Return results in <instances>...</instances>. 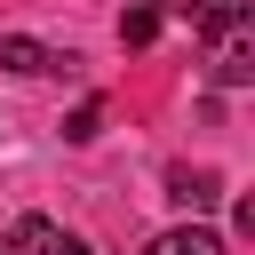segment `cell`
Wrapping results in <instances>:
<instances>
[{
  "instance_id": "cell-7",
  "label": "cell",
  "mask_w": 255,
  "mask_h": 255,
  "mask_svg": "<svg viewBox=\"0 0 255 255\" xmlns=\"http://www.w3.org/2000/svg\"><path fill=\"white\" fill-rule=\"evenodd\" d=\"M159 16H167L159 0H135V8L120 16V40H128V48H151V40H159Z\"/></svg>"
},
{
  "instance_id": "cell-9",
  "label": "cell",
  "mask_w": 255,
  "mask_h": 255,
  "mask_svg": "<svg viewBox=\"0 0 255 255\" xmlns=\"http://www.w3.org/2000/svg\"><path fill=\"white\" fill-rule=\"evenodd\" d=\"M0 255H16V247H8V239H0Z\"/></svg>"
},
{
  "instance_id": "cell-3",
  "label": "cell",
  "mask_w": 255,
  "mask_h": 255,
  "mask_svg": "<svg viewBox=\"0 0 255 255\" xmlns=\"http://www.w3.org/2000/svg\"><path fill=\"white\" fill-rule=\"evenodd\" d=\"M0 72H24V80H40V72H72V56H64V48H48V40L0 32Z\"/></svg>"
},
{
  "instance_id": "cell-1",
  "label": "cell",
  "mask_w": 255,
  "mask_h": 255,
  "mask_svg": "<svg viewBox=\"0 0 255 255\" xmlns=\"http://www.w3.org/2000/svg\"><path fill=\"white\" fill-rule=\"evenodd\" d=\"M8 247H16V255H96V247H88L80 231H64L56 215H24V223L8 231Z\"/></svg>"
},
{
  "instance_id": "cell-8",
  "label": "cell",
  "mask_w": 255,
  "mask_h": 255,
  "mask_svg": "<svg viewBox=\"0 0 255 255\" xmlns=\"http://www.w3.org/2000/svg\"><path fill=\"white\" fill-rule=\"evenodd\" d=\"M96 128H104V104L88 96V104H80V112L64 120V143H96Z\"/></svg>"
},
{
  "instance_id": "cell-4",
  "label": "cell",
  "mask_w": 255,
  "mask_h": 255,
  "mask_svg": "<svg viewBox=\"0 0 255 255\" xmlns=\"http://www.w3.org/2000/svg\"><path fill=\"white\" fill-rule=\"evenodd\" d=\"M167 8H175V16H183L199 40H215L223 24H239V16H247V0H167Z\"/></svg>"
},
{
  "instance_id": "cell-5",
  "label": "cell",
  "mask_w": 255,
  "mask_h": 255,
  "mask_svg": "<svg viewBox=\"0 0 255 255\" xmlns=\"http://www.w3.org/2000/svg\"><path fill=\"white\" fill-rule=\"evenodd\" d=\"M143 255H223V239H215L207 223H175V231L143 239Z\"/></svg>"
},
{
  "instance_id": "cell-6",
  "label": "cell",
  "mask_w": 255,
  "mask_h": 255,
  "mask_svg": "<svg viewBox=\"0 0 255 255\" xmlns=\"http://www.w3.org/2000/svg\"><path fill=\"white\" fill-rule=\"evenodd\" d=\"M167 199L199 215V207H215V175L207 167H167Z\"/></svg>"
},
{
  "instance_id": "cell-2",
  "label": "cell",
  "mask_w": 255,
  "mask_h": 255,
  "mask_svg": "<svg viewBox=\"0 0 255 255\" xmlns=\"http://www.w3.org/2000/svg\"><path fill=\"white\" fill-rule=\"evenodd\" d=\"M215 80H223V88H247V80H255V24H247V16L215 32Z\"/></svg>"
}]
</instances>
